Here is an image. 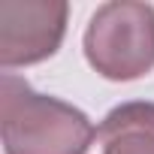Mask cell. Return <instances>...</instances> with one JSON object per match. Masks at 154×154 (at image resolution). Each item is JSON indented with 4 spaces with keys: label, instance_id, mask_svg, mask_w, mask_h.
<instances>
[{
    "label": "cell",
    "instance_id": "obj_3",
    "mask_svg": "<svg viewBox=\"0 0 154 154\" xmlns=\"http://www.w3.org/2000/svg\"><path fill=\"white\" fill-rule=\"evenodd\" d=\"M63 0H0V63L3 69L51 57L66 33Z\"/></svg>",
    "mask_w": 154,
    "mask_h": 154
},
{
    "label": "cell",
    "instance_id": "obj_1",
    "mask_svg": "<svg viewBox=\"0 0 154 154\" xmlns=\"http://www.w3.org/2000/svg\"><path fill=\"white\" fill-rule=\"evenodd\" d=\"M0 136L6 154H88L97 130L82 109L0 75Z\"/></svg>",
    "mask_w": 154,
    "mask_h": 154
},
{
    "label": "cell",
    "instance_id": "obj_2",
    "mask_svg": "<svg viewBox=\"0 0 154 154\" xmlns=\"http://www.w3.org/2000/svg\"><path fill=\"white\" fill-rule=\"evenodd\" d=\"M88 63L112 82H133L154 69V6L136 0L103 3L85 30Z\"/></svg>",
    "mask_w": 154,
    "mask_h": 154
},
{
    "label": "cell",
    "instance_id": "obj_4",
    "mask_svg": "<svg viewBox=\"0 0 154 154\" xmlns=\"http://www.w3.org/2000/svg\"><path fill=\"white\" fill-rule=\"evenodd\" d=\"M103 154H154V103L115 106L97 127Z\"/></svg>",
    "mask_w": 154,
    "mask_h": 154
}]
</instances>
